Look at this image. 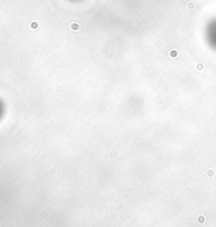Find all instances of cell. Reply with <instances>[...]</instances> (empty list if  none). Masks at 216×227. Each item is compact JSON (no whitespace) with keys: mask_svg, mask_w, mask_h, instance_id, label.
Listing matches in <instances>:
<instances>
[{"mask_svg":"<svg viewBox=\"0 0 216 227\" xmlns=\"http://www.w3.org/2000/svg\"><path fill=\"white\" fill-rule=\"evenodd\" d=\"M205 37L211 48L216 50V18L209 22L205 30Z\"/></svg>","mask_w":216,"mask_h":227,"instance_id":"obj_1","label":"cell"}]
</instances>
